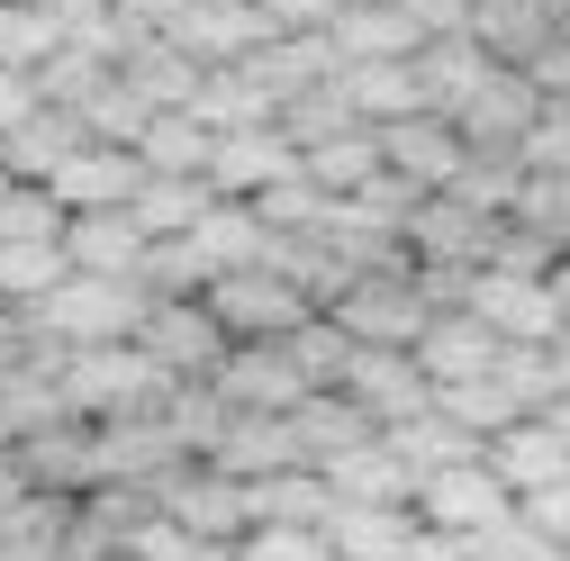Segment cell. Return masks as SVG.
Masks as SVG:
<instances>
[{"label": "cell", "instance_id": "cell-1", "mask_svg": "<svg viewBox=\"0 0 570 561\" xmlns=\"http://www.w3.org/2000/svg\"><path fill=\"white\" fill-rule=\"evenodd\" d=\"M146 299H155L146 280H91V272H63L55 291H46L37 308H19V317H28L37 344L73 354V344H127L136 317H146Z\"/></svg>", "mask_w": 570, "mask_h": 561}, {"label": "cell", "instance_id": "cell-2", "mask_svg": "<svg viewBox=\"0 0 570 561\" xmlns=\"http://www.w3.org/2000/svg\"><path fill=\"white\" fill-rule=\"evenodd\" d=\"M55 390H63V407L73 416H146V407H164V372L136 354V344H73V354L55 363Z\"/></svg>", "mask_w": 570, "mask_h": 561}, {"label": "cell", "instance_id": "cell-3", "mask_svg": "<svg viewBox=\"0 0 570 561\" xmlns=\"http://www.w3.org/2000/svg\"><path fill=\"white\" fill-rule=\"evenodd\" d=\"M353 344H399V354H407V344L425 335V317H435V291H425V272H416V254H390L381 272H363V280H353V291L326 308Z\"/></svg>", "mask_w": 570, "mask_h": 561}, {"label": "cell", "instance_id": "cell-4", "mask_svg": "<svg viewBox=\"0 0 570 561\" xmlns=\"http://www.w3.org/2000/svg\"><path fill=\"white\" fill-rule=\"evenodd\" d=\"M208 317L227 326V344H281V335H299L317 317V299L299 291V280H281L272 263H245V272H218L208 280Z\"/></svg>", "mask_w": 570, "mask_h": 561}, {"label": "cell", "instance_id": "cell-5", "mask_svg": "<svg viewBox=\"0 0 570 561\" xmlns=\"http://www.w3.org/2000/svg\"><path fill=\"white\" fill-rule=\"evenodd\" d=\"M508 516H517V499H508V480H498L489 462H453V471H425V480H416V525H425V534H471V543H489Z\"/></svg>", "mask_w": 570, "mask_h": 561}, {"label": "cell", "instance_id": "cell-6", "mask_svg": "<svg viewBox=\"0 0 570 561\" xmlns=\"http://www.w3.org/2000/svg\"><path fill=\"white\" fill-rule=\"evenodd\" d=\"M136 354H146L164 381H208L227 354V326L208 317V299H146V317H136Z\"/></svg>", "mask_w": 570, "mask_h": 561}, {"label": "cell", "instance_id": "cell-7", "mask_svg": "<svg viewBox=\"0 0 570 561\" xmlns=\"http://www.w3.org/2000/svg\"><path fill=\"white\" fill-rule=\"evenodd\" d=\"M155 516L181 525L190 543H236L254 516H245V480H227L218 462H173L155 480Z\"/></svg>", "mask_w": 570, "mask_h": 561}, {"label": "cell", "instance_id": "cell-8", "mask_svg": "<svg viewBox=\"0 0 570 561\" xmlns=\"http://www.w3.org/2000/svg\"><path fill=\"white\" fill-rule=\"evenodd\" d=\"M534 118H543V91L517 73V63H489L480 73V91L453 109V127H462V146L471 155H525V136H534Z\"/></svg>", "mask_w": 570, "mask_h": 561}, {"label": "cell", "instance_id": "cell-9", "mask_svg": "<svg viewBox=\"0 0 570 561\" xmlns=\"http://www.w3.org/2000/svg\"><path fill=\"white\" fill-rule=\"evenodd\" d=\"M372 136H381V173H399V181H416V190H453L462 164H471L462 127H453L444 109H407V118H390V127H372Z\"/></svg>", "mask_w": 570, "mask_h": 561}, {"label": "cell", "instance_id": "cell-10", "mask_svg": "<svg viewBox=\"0 0 570 561\" xmlns=\"http://www.w3.org/2000/svg\"><path fill=\"white\" fill-rule=\"evenodd\" d=\"M208 390L227 398V416H291V407L308 398L291 344H227L218 372H208Z\"/></svg>", "mask_w": 570, "mask_h": 561}, {"label": "cell", "instance_id": "cell-11", "mask_svg": "<svg viewBox=\"0 0 570 561\" xmlns=\"http://www.w3.org/2000/svg\"><path fill=\"white\" fill-rule=\"evenodd\" d=\"M335 390H344L353 407H372V416H381V435L435 407V381H425V372H416V354H399V344H353V363H344V381H335Z\"/></svg>", "mask_w": 570, "mask_h": 561}, {"label": "cell", "instance_id": "cell-12", "mask_svg": "<svg viewBox=\"0 0 570 561\" xmlns=\"http://www.w3.org/2000/svg\"><path fill=\"white\" fill-rule=\"evenodd\" d=\"M407 354H416V372L435 381V390H462V381H489L498 363H508V335H498V326H480L471 308H435Z\"/></svg>", "mask_w": 570, "mask_h": 561}, {"label": "cell", "instance_id": "cell-13", "mask_svg": "<svg viewBox=\"0 0 570 561\" xmlns=\"http://www.w3.org/2000/svg\"><path fill=\"white\" fill-rule=\"evenodd\" d=\"M462 308H471L480 326H498L508 344H552V335H570L543 272H471V299H462Z\"/></svg>", "mask_w": 570, "mask_h": 561}, {"label": "cell", "instance_id": "cell-14", "mask_svg": "<svg viewBox=\"0 0 570 561\" xmlns=\"http://www.w3.org/2000/svg\"><path fill=\"white\" fill-rule=\"evenodd\" d=\"M299 173V146L281 136V118L272 127H227L218 146H208V190L218 199H263L272 181H291Z\"/></svg>", "mask_w": 570, "mask_h": 561}, {"label": "cell", "instance_id": "cell-15", "mask_svg": "<svg viewBox=\"0 0 570 561\" xmlns=\"http://www.w3.org/2000/svg\"><path fill=\"white\" fill-rule=\"evenodd\" d=\"M272 37H281V19L263 10V0H199V10L173 28V46L199 55V63H254Z\"/></svg>", "mask_w": 570, "mask_h": 561}, {"label": "cell", "instance_id": "cell-16", "mask_svg": "<svg viewBox=\"0 0 570 561\" xmlns=\"http://www.w3.org/2000/svg\"><path fill=\"white\" fill-rule=\"evenodd\" d=\"M136 181H146L136 146H100V136H91V146H73V155L55 164V181H46V190L82 218V208H127V199H136Z\"/></svg>", "mask_w": 570, "mask_h": 561}, {"label": "cell", "instance_id": "cell-17", "mask_svg": "<svg viewBox=\"0 0 570 561\" xmlns=\"http://www.w3.org/2000/svg\"><path fill=\"white\" fill-rule=\"evenodd\" d=\"M372 435H381V416L353 407L344 390H308V398L291 407V444H299L308 471H326V462H344V453H363Z\"/></svg>", "mask_w": 570, "mask_h": 561}, {"label": "cell", "instance_id": "cell-18", "mask_svg": "<svg viewBox=\"0 0 570 561\" xmlns=\"http://www.w3.org/2000/svg\"><path fill=\"white\" fill-rule=\"evenodd\" d=\"M425 37L399 19V0H353V10L326 19V55H335V73H353V63H407Z\"/></svg>", "mask_w": 570, "mask_h": 561}, {"label": "cell", "instance_id": "cell-19", "mask_svg": "<svg viewBox=\"0 0 570 561\" xmlns=\"http://www.w3.org/2000/svg\"><path fill=\"white\" fill-rule=\"evenodd\" d=\"M63 263L91 272V280H146V236H136L127 208H82L63 227Z\"/></svg>", "mask_w": 570, "mask_h": 561}, {"label": "cell", "instance_id": "cell-20", "mask_svg": "<svg viewBox=\"0 0 570 561\" xmlns=\"http://www.w3.org/2000/svg\"><path fill=\"white\" fill-rule=\"evenodd\" d=\"M326 489H335V508H416V471L390 435H372L363 453H344L326 462Z\"/></svg>", "mask_w": 570, "mask_h": 561}, {"label": "cell", "instance_id": "cell-21", "mask_svg": "<svg viewBox=\"0 0 570 561\" xmlns=\"http://www.w3.org/2000/svg\"><path fill=\"white\" fill-rule=\"evenodd\" d=\"M480 462L508 480V499H525V489H552V480H570V444L543 426V416H517L508 435H489L480 444Z\"/></svg>", "mask_w": 570, "mask_h": 561}, {"label": "cell", "instance_id": "cell-22", "mask_svg": "<svg viewBox=\"0 0 570 561\" xmlns=\"http://www.w3.org/2000/svg\"><path fill=\"white\" fill-rule=\"evenodd\" d=\"M489 63H517V73H525V63L561 37V19L552 10H534V0H471V28H462Z\"/></svg>", "mask_w": 570, "mask_h": 561}, {"label": "cell", "instance_id": "cell-23", "mask_svg": "<svg viewBox=\"0 0 570 561\" xmlns=\"http://www.w3.org/2000/svg\"><path fill=\"white\" fill-rule=\"evenodd\" d=\"M208 208H218V190H208L199 173H146L136 181V199H127V218H136V236L146 245H173V236H190Z\"/></svg>", "mask_w": 570, "mask_h": 561}, {"label": "cell", "instance_id": "cell-24", "mask_svg": "<svg viewBox=\"0 0 570 561\" xmlns=\"http://www.w3.org/2000/svg\"><path fill=\"white\" fill-rule=\"evenodd\" d=\"M73 146H91V127H82L73 109H46V100H37L10 136H0V164H10L19 181H55V164L73 155Z\"/></svg>", "mask_w": 570, "mask_h": 561}, {"label": "cell", "instance_id": "cell-25", "mask_svg": "<svg viewBox=\"0 0 570 561\" xmlns=\"http://www.w3.org/2000/svg\"><path fill=\"white\" fill-rule=\"evenodd\" d=\"M245 516H254V525H326V516H335V489H326V471L291 462V471L245 480Z\"/></svg>", "mask_w": 570, "mask_h": 561}, {"label": "cell", "instance_id": "cell-26", "mask_svg": "<svg viewBox=\"0 0 570 561\" xmlns=\"http://www.w3.org/2000/svg\"><path fill=\"white\" fill-rule=\"evenodd\" d=\"M118 73L146 91L155 109H190V100H199V82H208V63H199V55H181L173 37H136V46L118 55Z\"/></svg>", "mask_w": 570, "mask_h": 561}, {"label": "cell", "instance_id": "cell-27", "mask_svg": "<svg viewBox=\"0 0 570 561\" xmlns=\"http://www.w3.org/2000/svg\"><path fill=\"white\" fill-rule=\"evenodd\" d=\"M208 462H218L227 480H263V471H291L299 444H291V416H227L218 444H208Z\"/></svg>", "mask_w": 570, "mask_h": 561}, {"label": "cell", "instance_id": "cell-28", "mask_svg": "<svg viewBox=\"0 0 570 561\" xmlns=\"http://www.w3.org/2000/svg\"><path fill=\"white\" fill-rule=\"evenodd\" d=\"M335 561H407L416 543V508H335L326 516Z\"/></svg>", "mask_w": 570, "mask_h": 561}, {"label": "cell", "instance_id": "cell-29", "mask_svg": "<svg viewBox=\"0 0 570 561\" xmlns=\"http://www.w3.org/2000/svg\"><path fill=\"white\" fill-rule=\"evenodd\" d=\"M208 146H218V127L199 109H155V127L136 136V164L146 173H199L208 181Z\"/></svg>", "mask_w": 570, "mask_h": 561}, {"label": "cell", "instance_id": "cell-30", "mask_svg": "<svg viewBox=\"0 0 570 561\" xmlns=\"http://www.w3.org/2000/svg\"><path fill=\"white\" fill-rule=\"evenodd\" d=\"M299 173H308L326 199H344V190H363V181L381 173V136H372V127H335V136H317V146H299Z\"/></svg>", "mask_w": 570, "mask_h": 561}, {"label": "cell", "instance_id": "cell-31", "mask_svg": "<svg viewBox=\"0 0 570 561\" xmlns=\"http://www.w3.org/2000/svg\"><path fill=\"white\" fill-rule=\"evenodd\" d=\"M480 73H489V55H480L471 37H435V46H416V91H425V109H444V118L480 91Z\"/></svg>", "mask_w": 570, "mask_h": 561}, {"label": "cell", "instance_id": "cell-32", "mask_svg": "<svg viewBox=\"0 0 570 561\" xmlns=\"http://www.w3.org/2000/svg\"><path fill=\"white\" fill-rule=\"evenodd\" d=\"M335 82H344V100H353V118H363V127H390V118L425 109L416 55H407V63H353V73H335Z\"/></svg>", "mask_w": 570, "mask_h": 561}, {"label": "cell", "instance_id": "cell-33", "mask_svg": "<svg viewBox=\"0 0 570 561\" xmlns=\"http://www.w3.org/2000/svg\"><path fill=\"white\" fill-rule=\"evenodd\" d=\"M190 245H199V263H208V280H218V272H245V263H263V218H254V208L245 199H218V208H208V218L190 227Z\"/></svg>", "mask_w": 570, "mask_h": 561}, {"label": "cell", "instance_id": "cell-34", "mask_svg": "<svg viewBox=\"0 0 570 561\" xmlns=\"http://www.w3.org/2000/svg\"><path fill=\"white\" fill-rule=\"evenodd\" d=\"M190 109L218 127V136H227V127H272V118H281V100L245 73V63H208V82H199V100H190Z\"/></svg>", "mask_w": 570, "mask_h": 561}, {"label": "cell", "instance_id": "cell-35", "mask_svg": "<svg viewBox=\"0 0 570 561\" xmlns=\"http://www.w3.org/2000/svg\"><path fill=\"white\" fill-rule=\"evenodd\" d=\"M390 444L407 453V471L425 480V471H453V462H480V435L471 426H453L444 407H425V416H407V426H390Z\"/></svg>", "mask_w": 570, "mask_h": 561}, {"label": "cell", "instance_id": "cell-36", "mask_svg": "<svg viewBox=\"0 0 570 561\" xmlns=\"http://www.w3.org/2000/svg\"><path fill=\"white\" fill-rule=\"evenodd\" d=\"M109 73H118L109 55H91V46H55V55H46V73H37V100L82 118V109L100 100V82H109Z\"/></svg>", "mask_w": 570, "mask_h": 561}, {"label": "cell", "instance_id": "cell-37", "mask_svg": "<svg viewBox=\"0 0 570 561\" xmlns=\"http://www.w3.org/2000/svg\"><path fill=\"white\" fill-rule=\"evenodd\" d=\"M435 407L453 416V426H471L480 444H489V435H508L517 416H525V398H517L508 381H498V372H489V381H462V390H435Z\"/></svg>", "mask_w": 570, "mask_h": 561}, {"label": "cell", "instance_id": "cell-38", "mask_svg": "<svg viewBox=\"0 0 570 561\" xmlns=\"http://www.w3.org/2000/svg\"><path fill=\"white\" fill-rule=\"evenodd\" d=\"M55 46H63V28L46 19V0H0V63L10 73H46Z\"/></svg>", "mask_w": 570, "mask_h": 561}, {"label": "cell", "instance_id": "cell-39", "mask_svg": "<svg viewBox=\"0 0 570 561\" xmlns=\"http://www.w3.org/2000/svg\"><path fill=\"white\" fill-rule=\"evenodd\" d=\"M63 227H73V208H63L46 181H19L10 199H0V245H63Z\"/></svg>", "mask_w": 570, "mask_h": 561}, {"label": "cell", "instance_id": "cell-40", "mask_svg": "<svg viewBox=\"0 0 570 561\" xmlns=\"http://www.w3.org/2000/svg\"><path fill=\"white\" fill-rule=\"evenodd\" d=\"M508 227H525L543 245H570V173H525L517 199H508Z\"/></svg>", "mask_w": 570, "mask_h": 561}, {"label": "cell", "instance_id": "cell-41", "mask_svg": "<svg viewBox=\"0 0 570 561\" xmlns=\"http://www.w3.org/2000/svg\"><path fill=\"white\" fill-rule=\"evenodd\" d=\"M63 272V245H0V308H37Z\"/></svg>", "mask_w": 570, "mask_h": 561}, {"label": "cell", "instance_id": "cell-42", "mask_svg": "<svg viewBox=\"0 0 570 561\" xmlns=\"http://www.w3.org/2000/svg\"><path fill=\"white\" fill-rule=\"evenodd\" d=\"M82 127L100 136V146H136V136H146V127H155V100H146V91H136L127 73H109V82H100V100L82 109Z\"/></svg>", "mask_w": 570, "mask_h": 561}, {"label": "cell", "instance_id": "cell-43", "mask_svg": "<svg viewBox=\"0 0 570 561\" xmlns=\"http://www.w3.org/2000/svg\"><path fill=\"white\" fill-rule=\"evenodd\" d=\"M281 344H291V363H299V381H308V390H335V381H344V363H353V335H344L326 308H317L299 335H281Z\"/></svg>", "mask_w": 570, "mask_h": 561}, {"label": "cell", "instance_id": "cell-44", "mask_svg": "<svg viewBox=\"0 0 570 561\" xmlns=\"http://www.w3.org/2000/svg\"><path fill=\"white\" fill-rule=\"evenodd\" d=\"M236 561H335V543H326V525H245Z\"/></svg>", "mask_w": 570, "mask_h": 561}, {"label": "cell", "instance_id": "cell-45", "mask_svg": "<svg viewBox=\"0 0 570 561\" xmlns=\"http://www.w3.org/2000/svg\"><path fill=\"white\" fill-rule=\"evenodd\" d=\"M517 164L525 173H570V100H543V118H534V136H525Z\"/></svg>", "mask_w": 570, "mask_h": 561}, {"label": "cell", "instance_id": "cell-46", "mask_svg": "<svg viewBox=\"0 0 570 561\" xmlns=\"http://www.w3.org/2000/svg\"><path fill=\"white\" fill-rule=\"evenodd\" d=\"M517 525H534L543 543H561V552H570V480H552V489H525V499H517Z\"/></svg>", "mask_w": 570, "mask_h": 561}, {"label": "cell", "instance_id": "cell-47", "mask_svg": "<svg viewBox=\"0 0 570 561\" xmlns=\"http://www.w3.org/2000/svg\"><path fill=\"white\" fill-rule=\"evenodd\" d=\"M399 19L435 46V37H462V28H471V0H399Z\"/></svg>", "mask_w": 570, "mask_h": 561}, {"label": "cell", "instance_id": "cell-48", "mask_svg": "<svg viewBox=\"0 0 570 561\" xmlns=\"http://www.w3.org/2000/svg\"><path fill=\"white\" fill-rule=\"evenodd\" d=\"M190 10H199V0H118V19H127L136 37H173Z\"/></svg>", "mask_w": 570, "mask_h": 561}, {"label": "cell", "instance_id": "cell-49", "mask_svg": "<svg viewBox=\"0 0 570 561\" xmlns=\"http://www.w3.org/2000/svg\"><path fill=\"white\" fill-rule=\"evenodd\" d=\"M28 363H37V335H28V317H19V308H0V390H10Z\"/></svg>", "mask_w": 570, "mask_h": 561}, {"label": "cell", "instance_id": "cell-50", "mask_svg": "<svg viewBox=\"0 0 570 561\" xmlns=\"http://www.w3.org/2000/svg\"><path fill=\"white\" fill-rule=\"evenodd\" d=\"M525 82H534L543 100H570V28H561V37H552L534 63H525Z\"/></svg>", "mask_w": 570, "mask_h": 561}, {"label": "cell", "instance_id": "cell-51", "mask_svg": "<svg viewBox=\"0 0 570 561\" xmlns=\"http://www.w3.org/2000/svg\"><path fill=\"white\" fill-rule=\"evenodd\" d=\"M407 561H489V552H480L471 534H425V525H416V543H407Z\"/></svg>", "mask_w": 570, "mask_h": 561}, {"label": "cell", "instance_id": "cell-52", "mask_svg": "<svg viewBox=\"0 0 570 561\" xmlns=\"http://www.w3.org/2000/svg\"><path fill=\"white\" fill-rule=\"evenodd\" d=\"M28 109H37V73H10V63H0V136H10Z\"/></svg>", "mask_w": 570, "mask_h": 561}, {"label": "cell", "instance_id": "cell-53", "mask_svg": "<svg viewBox=\"0 0 570 561\" xmlns=\"http://www.w3.org/2000/svg\"><path fill=\"white\" fill-rule=\"evenodd\" d=\"M543 280H552V308H561V326H570V245L552 254V272H543Z\"/></svg>", "mask_w": 570, "mask_h": 561}, {"label": "cell", "instance_id": "cell-54", "mask_svg": "<svg viewBox=\"0 0 570 561\" xmlns=\"http://www.w3.org/2000/svg\"><path fill=\"white\" fill-rule=\"evenodd\" d=\"M534 416H543V426H552V435H561V444H570V390H552V398H543V407H534Z\"/></svg>", "mask_w": 570, "mask_h": 561}, {"label": "cell", "instance_id": "cell-55", "mask_svg": "<svg viewBox=\"0 0 570 561\" xmlns=\"http://www.w3.org/2000/svg\"><path fill=\"white\" fill-rule=\"evenodd\" d=\"M19 444V416H10V398H0V453H10Z\"/></svg>", "mask_w": 570, "mask_h": 561}, {"label": "cell", "instance_id": "cell-56", "mask_svg": "<svg viewBox=\"0 0 570 561\" xmlns=\"http://www.w3.org/2000/svg\"><path fill=\"white\" fill-rule=\"evenodd\" d=\"M534 10H552V19H570V0H534Z\"/></svg>", "mask_w": 570, "mask_h": 561}, {"label": "cell", "instance_id": "cell-57", "mask_svg": "<svg viewBox=\"0 0 570 561\" xmlns=\"http://www.w3.org/2000/svg\"><path fill=\"white\" fill-rule=\"evenodd\" d=\"M10 190H19V173H10V164H0V199H10Z\"/></svg>", "mask_w": 570, "mask_h": 561}, {"label": "cell", "instance_id": "cell-58", "mask_svg": "<svg viewBox=\"0 0 570 561\" xmlns=\"http://www.w3.org/2000/svg\"><path fill=\"white\" fill-rule=\"evenodd\" d=\"M109 561H136V552H109Z\"/></svg>", "mask_w": 570, "mask_h": 561}, {"label": "cell", "instance_id": "cell-59", "mask_svg": "<svg viewBox=\"0 0 570 561\" xmlns=\"http://www.w3.org/2000/svg\"><path fill=\"white\" fill-rule=\"evenodd\" d=\"M344 10H353V0H344Z\"/></svg>", "mask_w": 570, "mask_h": 561}, {"label": "cell", "instance_id": "cell-60", "mask_svg": "<svg viewBox=\"0 0 570 561\" xmlns=\"http://www.w3.org/2000/svg\"><path fill=\"white\" fill-rule=\"evenodd\" d=\"M561 28H570V19H561Z\"/></svg>", "mask_w": 570, "mask_h": 561}]
</instances>
